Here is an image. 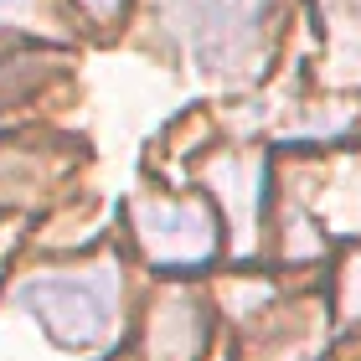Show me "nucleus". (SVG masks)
<instances>
[{
    "label": "nucleus",
    "instance_id": "obj_1",
    "mask_svg": "<svg viewBox=\"0 0 361 361\" xmlns=\"http://www.w3.org/2000/svg\"><path fill=\"white\" fill-rule=\"evenodd\" d=\"M21 310H31L62 346H93L114 331L119 310V274L88 269V274H31L21 284Z\"/></svg>",
    "mask_w": 361,
    "mask_h": 361
},
{
    "label": "nucleus",
    "instance_id": "obj_2",
    "mask_svg": "<svg viewBox=\"0 0 361 361\" xmlns=\"http://www.w3.org/2000/svg\"><path fill=\"white\" fill-rule=\"evenodd\" d=\"M140 243L155 258V269H196L217 248L207 207H176V202H145L140 207Z\"/></svg>",
    "mask_w": 361,
    "mask_h": 361
},
{
    "label": "nucleus",
    "instance_id": "obj_3",
    "mask_svg": "<svg viewBox=\"0 0 361 361\" xmlns=\"http://www.w3.org/2000/svg\"><path fill=\"white\" fill-rule=\"evenodd\" d=\"M207 341V315L191 300H171L155 310V361H196Z\"/></svg>",
    "mask_w": 361,
    "mask_h": 361
},
{
    "label": "nucleus",
    "instance_id": "obj_4",
    "mask_svg": "<svg viewBox=\"0 0 361 361\" xmlns=\"http://www.w3.org/2000/svg\"><path fill=\"white\" fill-rule=\"evenodd\" d=\"M83 6L98 11V16H114V11H119V0H83Z\"/></svg>",
    "mask_w": 361,
    "mask_h": 361
}]
</instances>
